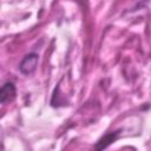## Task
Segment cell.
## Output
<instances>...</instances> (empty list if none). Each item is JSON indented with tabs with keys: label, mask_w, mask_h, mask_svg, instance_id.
I'll return each mask as SVG.
<instances>
[{
	"label": "cell",
	"mask_w": 151,
	"mask_h": 151,
	"mask_svg": "<svg viewBox=\"0 0 151 151\" xmlns=\"http://www.w3.org/2000/svg\"><path fill=\"white\" fill-rule=\"evenodd\" d=\"M38 60H39L38 54H35V53L27 54V55L22 59V61L20 63L19 70H20L24 74L28 76V74H31V73H33V72L35 71L37 65H38Z\"/></svg>",
	"instance_id": "cell-1"
},
{
	"label": "cell",
	"mask_w": 151,
	"mask_h": 151,
	"mask_svg": "<svg viewBox=\"0 0 151 151\" xmlns=\"http://www.w3.org/2000/svg\"><path fill=\"white\" fill-rule=\"evenodd\" d=\"M15 94H17V91L13 83H5L1 87L0 100L2 104H6L7 101H12L15 98Z\"/></svg>",
	"instance_id": "cell-2"
}]
</instances>
